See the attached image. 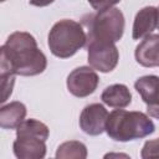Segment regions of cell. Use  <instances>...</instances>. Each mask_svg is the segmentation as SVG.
<instances>
[{
  "label": "cell",
  "instance_id": "cell-1",
  "mask_svg": "<svg viewBox=\"0 0 159 159\" xmlns=\"http://www.w3.org/2000/svg\"><path fill=\"white\" fill-rule=\"evenodd\" d=\"M46 66L45 53L29 32H12L0 48V77L36 76L42 73Z\"/></svg>",
  "mask_w": 159,
  "mask_h": 159
},
{
  "label": "cell",
  "instance_id": "cell-10",
  "mask_svg": "<svg viewBox=\"0 0 159 159\" xmlns=\"http://www.w3.org/2000/svg\"><path fill=\"white\" fill-rule=\"evenodd\" d=\"M135 61L143 67H155L159 65V35L150 34L135 47Z\"/></svg>",
  "mask_w": 159,
  "mask_h": 159
},
{
  "label": "cell",
  "instance_id": "cell-14",
  "mask_svg": "<svg viewBox=\"0 0 159 159\" xmlns=\"http://www.w3.org/2000/svg\"><path fill=\"white\" fill-rule=\"evenodd\" d=\"M56 158L60 159H86L87 158V147L78 140H68L62 143L56 152Z\"/></svg>",
  "mask_w": 159,
  "mask_h": 159
},
{
  "label": "cell",
  "instance_id": "cell-4",
  "mask_svg": "<svg viewBox=\"0 0 159 159\" xmlns=\"http://www.w3.org/2000/svg\"><path fill=\"white\" fill-rule=\"evenodd\" d=\"M87 42V34L83 26L70 19L57 21L50 30L47 43L53 56L68 58L73 56Z\"/></svg>",
  "mask_w": 159,
  "mask_h": 159
},
{
  "label": "cell",
  "instance_id": "cell-2",
  "mask_svg": "<svg viewBox=\"0 0 159 159\" xmlns=\"http://www.w3.org/2000/svg\"><path fill=\"white\" fill-rule=\"evenodd\" d=\"M155 125L153 120L143 112L114 109L108 114L106 132L108 137L117 142H129L145 138L154 133Z\"/></svg>",
  "mask_w": 159,
  "mask_h": 159
},
{
  "label": "cell",
  "instance_id": "cell-5",
  "mask_svg": "<svg viewBox=\"0 0 159 159\" xmlns=\"http://www.w3.org/2000/svg\"><path fill=\"white\" fill-rule=\"evenodd\" d=\"M83 25L87 27V40H99L116 43L124 32V15L117 7H109L97 14L83 17Z\"/></svg>",
  "mask_w": 159,
  "mask_h": 159
},
{
  "label": "cell",
  "instance_id": "cell-16",
  "mask_svg": "<svg viewBox=\"0 0 159 159\" xmlns=\"http://www.w3.org/2000/svg\"><path fill=\"white\" fill-rule=\"evenodd\" d=\"M89 2V5L97 10V11H103L107 10L112 6H114L116 4H118L120 0H87Z\"/></svg>",
  "mask_w": 159,
  "mask_h": 159
},
{
  "label": "cell",
  "instance_id": "cell-11",
  "mask_svg": "<svg viewBox=\"0 0 159 159\" xmlns=\"http://www.w3.org/2000/svg\"><path fill=\"white\" fill-rule=\"evenodd\" d=\"M157 26H158V7L145 6L140 9L134 17L132 37L134 40H140L150 35Z\"/></svg>",
  "mask_w": 159,
  "mask_h": 159
},
{
  "label": "cell",
  "instance_id": "cell-19",
  "mask_svg": "<svg viewBox=\"0 0 159 159\" xmlns=\"http://www.w3.org/2000/svg\"><path fill=\"white\" fill-rule=\"evenodd\" d=\"M1 1H5V0H1Z\"/></svg>",
  "mask_w": 159,
  "mask_h": 159
},
{
  "label": "cell",
  "instance_id": "cell-8",
  "mask_svg": "<svg viewBox=\"0 0 159 159\" xmlns=\"http://www.w3.org/2000/svg\"><path fill=\"white\" fill-rule=\"evenodd\" d=\"M108 112L101 103L86 106L80 116V127L88 135H99L106 130Z\"/></svg>",
  "mask_w": 159,
  "mask_h": 159
},
{
  "label": "cell",
  "instance_id": "cell-15",
  "mask_svg": "<svg viewBox=\"0 0 159 159\" xmlns=\"http://www.w3.org/2000/svg\"><path fill=\"white\" fill-rule=\"evenodd\" d=\"M140 157L143 159H149V158H157L159 157V138L153 139V140H147L143 145Z\"/></svg>",
  "mask_w": 159,
  "mask_h": 159
},
{
  "label": "cell",
  "instance_id": "cell-17",
  "mask_svg": "<svg viewBox=\"0 0 159 159\" xmlns=\"http://www.w3.org/2000/svg\"><path fill=\"white\" fill-rule=\"evenodd\" d=\"M53 1H55V0H30V4L34 5V6H40V7H42V6H47V5L52 4Z\"/></svg>",
  "mask_w": 159,
  "mask_h": 159
},
{
  "label": "cell",
  "instance_id": "cell-9",
  "mask_svg": "<svg viewBox=\"0 0 159 159\" xmlns=\"http://www.w3.org/2000/svg\"><path fill=\"white\" fill-rule=\"evenodd\" d=\"M134 88L147 104V113L159 119V77L154 75L143 76L135 81Z\"/></svg>",
  "mask_w": 159,
  "mask_h": 159
},
{
  "label": "cell",
  "instance_id": "cell-7",
  "mask_svg": "<svg viewBox=\"0 0 159 159\" xmlns=\"http://www.w3.org/2000/svg\"><path fill=\"white\" fill-rule=\"evenodd\" d=\"M99 83V77L94 68L81 66L75 68L67 76V89L71 94L78 98L92 94Z\"/></svg>",
  "mask_w": 159,
  "mask_h": 159
},
{
  "label": "cell",
  "instance_id": "cell-18",
  "mask_svg": "<svg viewBox=\"0 0 159 159\" xmlns=\"http://www.w3.org/2000/svg\"><path fill=\"white\" fill-rule=\"evenodd\" d=\"M157 27H158V30H159V7H158V26H157Z\"/></svg>",
  "mask_w": 159,
  "mask_h": 159
},
{
  "label": "cell",
  "instance_id": "cell-3",
  "mask_svg": "<svg viewBox=\"0 0 159 159\" xmlns=\"http://www.w3.org/2000/svg\"><path fill=\"white\" fill-rule=\"evenodd\" d=\"M48 127L37 119H26L16 128L12 150L19 159H42L46 155Z\"/></svg>",
  "mask_w": 159,
  "mask_h": 159
},
{
  "label": "cell",
  "instance_id": "cell-12",
  "mask_svg": "<svg viewBox=\"0 0 159 159\" xmlns=\"http://www.w3.org/2000/svg\"><path fill=\"white\" fill-rule=\"evenodd\" d=\"M26 117L24 103L15 101L0 108V127L2 129H16Z\"/></svg>",
  "mask_w": 159,
  "mask_h": 159
},
{
  "label": "cell",
  "instance_id": "cell-13",
  "mask_svg": "<svg viewBox=\"0 0 159 159\" xmlns=\"http://www.w3.org/2000/svg\"><path fill=\"white\" fill-rule=\"evenodd\" d=\"M101 99L104 104L113 108H124L130 104L132 94L125 84L116 83L106 87L101 94Z\"/></svg>",
  "mask_w": 159,
  "mask_h": 159
},
{
  "label": "cell",
  "instance_id": "cell-6",
  "mask_svg": "<svg viewBox=\"0 0 159 159\" xmlns=\"http://www.w3.org/2000/svg\"><path fill=\"white\" fill-rule=\"evenodd\" d=\"M88 63L92 68L108 73L113 71L119 60V52L113 42L99 40H87Z\"/></svg>",
  "mask_w": 159,
  "mask_h": 159
}]
</instances>
